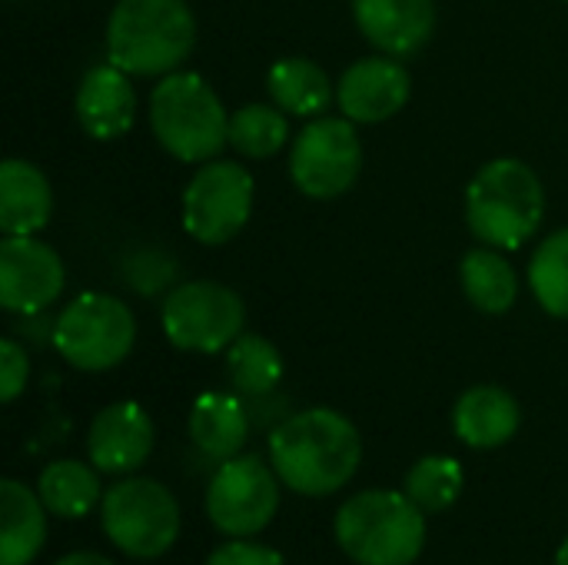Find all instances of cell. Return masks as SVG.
<instances>
[{
  "instance_id": "6da1fadb",
  "label": "cell",
  "mask_w": 568,
  "mask_h": 565,
  "mask_svg": "<svg viewBox=\"0 0 568 565\" xmlns=\"http://www.w3.org/2000/svg\"><path fill=\"white\" fill-rule=\"evenodd\" d=\"M363 440L336 410H303L270 436V466L300 496H333L359 470Z\"/></svg>"
},
{
  "instance_id": "7a4b0ae2",
  "label": "cell",
  "mask_w": 568,
  "mask_h": 565,
  "mask_svg": "<svg viewBox=\"0 0 568 565\" xmlns=\"http://www.w3.org/2000/svg\"><path fill=\"white\" fill-rule=\"evenodd\" d=\"M196 43L186 0H116L106 20L110 63L130 77L173 73Z\"/></svg>"
},
{
  "instance_id": "3957f363",
  "label": "cell",
  "mask_w": 568,
  "mask_h": 565,
  "mask_svg": "<svg viewBox=\"0 0 568 565\" xmlns=\"http://www.w3.org/2000/svg\"><path fill=\"white\" fill-rule=\"evenodd\" d=\"M336 543L356 565H413L426 546V513L393 490H369L336 513Z\"/></svg>"
},
{
  "instance_id": "277c9868",
  "label": "cell",
  "mask_w": 568,
  "mask_h": 565,
  "mask_svg": "<svg viewBox=\"0 0 568 565\" xmlns=\"http://www.w3.org/2000/svg\"><path fill=\"white\" fill-rule=\"evenodd\" d=\"M546 190L532 167L503 157L486 163L466 190V220L476 240L496 250H519L542 223Z\"/></svg>"
},
{
  "instance_id": "5b68a950",
  "label": "cell",
  "mask_w": 568,
  "mask_h": 565,
  "mask_svg": "<svg viewBox=\"0 0 568 565\" xmlns=\"http://www.w3.org/2000/svg\"><path fill=\"white\" fill-rule=\"evenodd\" d=\"M150 127L180 163H206L230 143V113L200 73H166L150 93Z\"/></svg>"
},
{
  "instance_id": "8992f818",
  "label": "cell",
  "mask_w": 568,
  "mask_h": 565,
  "mask_svg": "<svg viewBox=\"0 0 568 565\" xmlns=\"http://www.w3.org/2000/svg\"><path fill=\"white\" fill-rule=\"evenodd\" d=\"M136 340V320L130 306L106 293H80L63 306L53 326L57 353L83 373H103L120 366Z\"/></svg>"
},
{
  "instance_id": "52a82bcc",
  "label": "cell",
  "mask_w": 568,
  "mask_h": 565,
  "mask_svg": "<svg viewBox=\"0 0 568 565\" xmlns=\"http://www.w3.org/2000/svg\"><path fill=\"white\" fill-rule=\"evenodd\" d=\"M106 539L130 559H160L180 536V506L156 480H123L100 503Z\"/></svg>"
},
{
  "instance_id": "ba28073f",
  "label": "cell",
  "mask_w": 568,
  "mask_h": 565,
  "mask_svg": "<svg viewBox=\"0 0 568 565\" xmlns=\"http://www.w3.org/2000/svg\"><path fill=\"white\" fill-rule=\"evenodd\" d=\"M246 306L243 300L213 280H190L176 286L160 310L166 340L186 353H220L230 350L243 333Z\"/></svg>"
},
{
  "instance_id": "9c48e42d",
  "label": "cell",
  "mask_w": 568,
  "mask_h": 565,
  "mask_svg": "<svg viewBox=\"0 0 568 565\" xmlns=\"http://www.w3.org/2000/svg\"><path fill=\"white\" fill-rule=\"evenodd\" d=\"M363 143L346 117H316L306 123L290 153V176L313 200H336L359 180Z\"/></svg>"
},
{
  "instance_id": "30bf717a",
  "label": "cell",
  "mask_w": 568,
  "mask_h": 565,
  "mask_svg": "<svg viewBox=\"0 0 568 565\" xmlns=\"http://www.w3.org/2000/svg\"><path fill=\"white\" fill-rule=\"evenodd\" d=\"M253 173L233 160L203 163L183 190V230L206 246L230 243L253 213Z\"/></svg>"
},
{
  "instance_id": "8fae6325",
  "label": "cell",
  "mask_w": 568,
  "mask_h": 565,
  "mask_svg": "<svg viewBox=\"0 0 568 565\" xmlns=\"http://www.w3.org/2000/svg\"><path fill=\"white\" fill-rule=\"evenodd\" d=\"M280 509V476L260 456L226 460L206 486L210 523L233 539L263 533Z\"/></svg>"
},
{
  "instance_id": "7c38bea8",
  "label": "cell",
  "mask_w": 568,
  "mask_h": 565,
  "mask_svg": "<svg viewBox=\"0 0 568 565\" xmlns=\"http://www.w3.org/2000/svg\"><path fill=\"white\" fill-rule=\"evenodd\" d=\"M67 273L53 246L33 236H7L0 243V303L10 313H40L63 293Z\"/></svg>"
},
{
  "instance_id": "4fadbf2b",
  "label": "cell",
  "mask_w": 568,
  "mask_h": 565,
  "mask_svg": "<svg viewBox=\"0 0 568 565\" xmlns=\"http://www.w3.org/2000/svg\"><path fill=\"white\" fill-rule=\"evenodd\" d=\"M413 80L399 57H366L343 70L336 83V100L353 123H383L396 117L409 100Z\"/></svg>"
},
{
  "instance_id": "5bb4252c",
  "label": "cell",
  "mask_w": 568,
  "mask_h": 565,
  "mask_svg": "<svg viewBox=\"0 0 568 565\" xmlns=\"http://www.w3.org/2000/svg\"><path fill=\"white\" fill-rule=\"evenodd\" d=\"M87 453H90V463L110 476L140 470L153 453L150 413L133 400L100 410L87 433Z\"/></svg>"
},
{
  "instance_id": "9a60e30c",
  "label": "cell",
  "mask_w": 568,
  "mask_h": 565,
  "mask_svg": "<svg viewBox=\"0 0 568 565\" xmlns=\"http://www.w3.org/2000/svg\"><path fill=\"white\" fill-rule=\"evenodd\" d=\"M359 33L389 57H413L436 30V0H353Z\"/></svg>"
},
{
  "instance_id": "2e32d148",
  "label": "cell",
  "mask_w": 568,
  "mask_h": 565,
  "mask_svg": "<svg viewBox=\"0 0 568 565\" xmlns=\"http://www.w3.org/2000/svg\"><path fill=\"white\" fill-rule=\"evenodd\" d=\"M136 93L130 73L116 63L90 67L77 90V120L93 140H116L133 127Z\"/></svg>"
},
{
  "instance_id": "e0dca14e",
  "label": "cell",
  "mask_w": 568,
  "mask_h": 565,
  "mask_svg": "<svg viewBox=\"0 0 568 565\" xmlns=\"http://www.w3.org/2000/svg\"><path fill=\"white\" fill-rule=\"evenodd\" d=\"M519 403L503 386H473L453 410L456 436L473 450H499L519 430Z\"/></svg>"
},
{
  "instance_id": "ac0fdd59",
  "label": "cell",
  "mask_w": 568,
  "mask_h": 565,
  "mask_svg": "<svg viewBox=\"0 0 568 565\" xmlns=\"http://www.w3.org/2000/svg\"><path fill=\"white\" fill-rule=\"evenodd\" d=\"M53 190L27 160H3L0 167V230L3 236H33L50 223Z\"/></svg>"
},
{
  "instance_id": "d6986e66",
  "label": "cell",
  "mask_w": 568,
  "mask_h": 565,
  "mask_svg": "<svg viewBox=\"0 0 568 565\" xmlns=\"http://www.w3.org/2000/svg\"><path fill=\"white\" fill-rule=\"evenodd\" d=\"M0 565H30L47 543V506L23 483H0Z\"/></svg>"
},
{
  "instance_id": "ffe728a7",
  "label": "cell",
  "mask_w": 568,
  "mask_h": 565,
  "mask_svg": "<svg viewBox=\"0 0 568 565\" xmlns=\"http://www.w3.org/2000/svg\"><path fill=\"white\" fill-rule=\"evenodd\" d=\"M246 436H250V420L236 396H230V393L196 396V403L190 410V440L203 456L226 463V460L240 456Z\"/></svg>"
},
{
  "instance_id": "44dd1931",
  "label": "cell",
  "mask_w": 568,
  "mask_h": 565,
  "mask_svg": "<svg viewBox=\"0 0 568 565\" xmlns=\"http://www.w3.org/2000/svg\"><path fill=\"white\" fill-rule=\"evenodd\" d=\"M270 100L293 117H320L333 103V83L326 70L306 57H283L266 73Z\"/></svg>"
},
{
  "instance_id": "7402d4cb",
  "label": "cell",
  "mask_w": 568,
  "mask_h": 565,
  "mask_svg": "<svg viewBox=\"0 0 568 565\" xmlns=\"http://www.w3.org/2000/svg\"><path fill=\"white\" fill-rule=\"evenodd\" d=\"M97 473H100L97 466L90 470L77 460H57L40 473L37 496L43 500L47 513H53L60 519H80L93 506L103 503V490H100Z\"/></svg>"
},
{
  "instance_id": "603a6c76",
  "label": "cell",
  "mask_w": 568,
  "mask_h": 565,
  "mask_svg": "<svg viewBox=\"0 0 568 565\" xmlns=\"http://www.w3.org/2000/svg\"><path fill=\"white\" fill-rule=\"evenodd\" d=\"M463 276V290L469 296V303L483 313H506L513 310L516 296H519V280L516 270L506 263V256L496 246H476L463 256L459 266Z\"/></svg>"
},
{
  "instance_id": "cb8c5ba5",
  "label": "cell",
  "mask_w": 568,
  "mask_h": 565,
  "mask_svg": "<svg viewBox=\"0 0 568 565\" xmlns=\"http://www.w3.org/2000/svg\"><path fill=\"white\" fill-rule=\"evenodd\" d=\"M226 370L243 396H266L283 380V356L270 340L256 333H240L226 350Z\"/></svg>"
},
{
  "instance_id": "d4e9b609",
  "label": "cell",
  "mask_w": 568,
  "mask_h": 565,
  "mask_svg": "<svg viewBox=\"0 0 568 565\" xmlns=\"http://www.w3.org/2000/svg\"><path fill=\"white\" fill-rule=\"evenodd\" d=\"M290 140V120L273 103H246L230 117V147L250 160H266L280 153Z\"/></svg>"
},
{
  "instance_id": "484cf974",
  "label": "cell",
  "mask_w": 568,
  "mask_h": 565,
  "mask_svg": "<svg viewBox=\"0 0 568 565\" xmlns=\"http://www.w3.org/2000/svg\"><path fill=\"white\" fill-rule=\"evenodd\" d=\"M529 286L549 316L568 320V226L546 236L532 253Z\"/></svg>"
},
{
  "instance_id": "4316f807",
  "label": "cell",
  "mask_w": 568,
  "mask_h": 565,
  "mask_svg": "<svg viewBox=\"0 0 568 565\" xmlns=\"http://www.w3.org/2000/svg\"><path fill=\"white\" fill-rule=\"evenodd\" d=\"M463 466L449 456H426L406 476V496L423 513H446L463 496Z\"/></svg>"
},
{
  "instance_id": "83f0119b",
  "label": "cell",
  "mask_w": 568,
  "mask_h": 565,
  "mask_svg": "<svg viewBox=\"0 0 568 565\" xmlns=\"http://www.w3.org/2000/svg\"><path fill=\"white\" fill-rule=\"evenodd\" d=\"M30 380V360L27 350L17 340H0V400L13 403Z\"/></svg>"
},
{
  "instance_id": "f1b7e54d",
  "label": "cell",
  "mask_w": 568,
  "mask_h": 565,
  "mask_svg": "<svg viewBox=\"0 0 568 565\" xmlns=\"http://www.w3.org/2000/svg\"><path fill=\"white\" fill-rule=\"evenodd\" d=\"M206 565H286L283 556L270 546L260 543H246V539H233L220 549H213V556L206 559Z\"/></svg>"
},
{
  "instance_id": "f546056e",
  "label": "cell",
  "mask_w": 568,
  "mask_h": 565,
  "mask_svg": "<svg viewBox=\"0 0 568 565\" xmlns=\"http://www.w3.org/2000/svg\"><path fill=\"white\" fill-rule=\"evenodd\" d=\"M53 565H113L106 556H100V553H70V556H63V559H57Z\"/></svg>"
},
{
  "instance_id": "4dcf8cb0",
  "label": "cell",
  "mask_w": 568,
  "mask_h": 565,
  "mask_svg": "<svg viewBox=\"0 0 568 565\" xmlns=\"http://www.w3.org/2000/svg\"><path fill=\"white\" fill-rule=\"evenodd\" d=\"M556 565H568V539H566V543H562L559 556H556Z\"/></svg>"
}]
</instances>
